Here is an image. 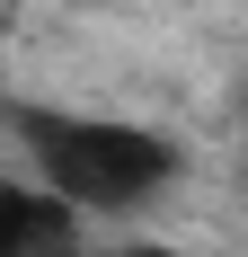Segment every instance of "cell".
Segmentation results:
<instances>
[{"mask_svg": "<svg viewBox=\"0 0 248 257\" xmlns=\"http://www.w3.org/2000/svg\"><path fill=\"white\" fill-rule=\"evenodd\" d=\"M18 142L36 151V169L53 178V195L71 204H98V213H124L160 195L177 178V151L142 124H89V115H53V106H27L18 115Z\"/></svg>", "mask_w": 248, "mask_h": 257, "instance_id": "obj_1", "label": "cell"}, {"mask_svg": "<svg viewBox=\"0 0 248 257\" xmlns=\"http://www.w3.org/2000/svg\"><path fill=\"white\" fill-rule=\"evenodd\" d=\"M71 195H36V186H9L0 195V257H80V222Z\"/></svg>", "mask_w": 248, "mask_h": 257, "instance_id": "obj_2", "label": "cell"}, {"mask_svg": "<svg viewBox=\"0 0 248 257\" xmlns=\"http://www.w3.org/2000/svg\"><path fill=\"white\" fill-rule=\"evenodd\" d=\"M115 257H160V248H115Z\"/></svg>", "mask_w": 248, "mask_h": 257, "instance_id": "obj_3", "label": "cell"}]
</instances>
